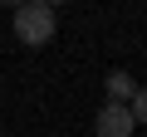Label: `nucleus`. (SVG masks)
Here are the masks:
<instances>
[{
    "mask_svg": "<svg viewBox=\"0 0 147 137\" xmlns=\"http://www.w3.org/2000/svg\"><path fill=\"white\" fill-rule=\"evenodd\" d=\"M44 5H64V0H44Z\"/></svg>",
    "mask_w": 147,
    "mask_h": 137,
    "instance_id": "6",
    "label": "nucleus"
},
{
    "mask_svg": "<svg viewBox=\"0 0 147 137\" xmlns=\"http://www.w3.org/2000/svg\"><path fill=\"white\" fill-rule=\"evenodd\" d=\"M93 132H98V137H132V132H137V122H132V113H127V103H123V98H108V103H103V113L93 118Z\"/></svg>",
    "mask_w": 147,
    "mask_h": 137,
    "instance_id": "2",
    "label": "nucleus"
},
{
    "mask_svg": "<svg viewBox=\"0 0 147 137\" xmlns=\"http://www.w3.org/2000/svg\"><path fill=\"white\" fill-rule=\"evenodd\" d=\"M127 113H132V122H137V127H147V88H132Z\"/></svg>",
    "mask_w": 147,
    "mask_h": 137,
    "instance_id": "4",
    "label": "nucleus"
},
{
    "mask_svg": "<svg viewBox=\"0 0 147 137\" xmlns=\"http://www.w3.org/2000/svg\"><path fill=\"white\" fill-rule=\"evenodd\" d=\"M132 88H137V83H132V74H123V68H113V74H108V98H123V103H127V98H132Z\"/></svg>",
    "mask_w": 147,
    "mask_h": 137,
    "instance_id": "3",
    "label": "nucleus"
},
{
    "mask_svg": "<svg viewBox=\"0 0 147 137\" xmlns=\"http://www.w3.org/2000/svg\"><path fill=\"white\" fill-rule=\"evenodd\" d=\"M15 39L39 49L54 39V5H44V0H20L15 5Z\"/></svg>",
    "mask_w": 147,
    "mask_h": 137,
    "instance_id": "1",
    "label": "nucleus"
},
{
    "mask_svg": "<svg viewBox=\"0 0 147 137\" xmlns=\"http://www.w3.org/2000/svg\"><path fill=\"white\" fill-rule=\"evenodd\" d=\"M0 5H10V10H15V5H20V0H0Z\"/></svg>",
    "mask_w": 147,
    "mask_h": 137,
    "instance_id": "5",
    "label": "nucleus"
}]
</instances>
